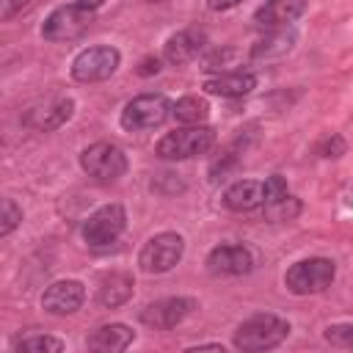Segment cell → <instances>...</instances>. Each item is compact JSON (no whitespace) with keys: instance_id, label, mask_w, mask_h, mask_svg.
<instances>
[{"instance_id":"obj_29","label":"cell","mask_w":353,"mask_h":353,"mask_svg":"<svg viewBox=\"0 0 353 353\" xmlns=\"http://www.w3.org/2000/svg\"><path fill=\"white\" fill-rule=\"evenodd\" d=\"M157 72H160V61L157 58H143L141 66H138V74H143V77L146 74H157Z\"/></svg>"},{"instance_id":"obj_23","label":"cell","mask_w":353,"mask_h":353,"mask_svg":"<svg viewBox=\"0 0 353 353\" xmlns=\"http://www.w3.org/2000/svg\"><path fill=\"white\" fill-rule=\"evenodd\" d=\"M301 212V201L287 196L281 201H273V204H265V218L268 221H292L295 215Z\"/></svg>"},{"instance_id":"obj_3","label":"cell","mask_w":353,"mask_h":353,"mask_svg":"<svg viewBox=\"0 0 353 353\" xmlns=\"http://www.w3.org/2000/svg\"><path fill=\"white\" fill-rule=\"evenodd\" d=\"M97 17V8H88L83 3H66L50 11V17L41 25V36L47 41H74L80 39Z\"/></svg>"},{"instance_id":"obj_14","label":"cell","mask_w":353,"mask_h":353,"mask_svg":"<svg viewBox=\"0 0 353 353\" xmlns=\"http://www.w3.org/2000/svg\"><path fill=\"white\" fill-rule=\"evenodd\" d=\"M204 41H207V36H204V30H199V28L176 30L174 36H168V41H165V47H163V58H165L171 66H182V63L193 61V58L201 52Z\"/></svg>"},{"instance_id":"obj_20","label":"cell","mask_w":353,"mask_h":353,"mask_svg":"<svg viewBox=\"0 0 353 353\" xmlns=\"http://www.w3.org/2000/svg\"><path fill=\"white\" fill-rule=\"evenodd\" d=\"M295 44V28L284 25V28H270V33H265L262 39H256V44L251 47V58L256 61H270V58H281L292 50Z\"/></svg>"},{"instance_id":"obj_24","label":"cell","mask_w":353,"mask_h":353,"mask_svg":"<svg viewBox=\"0 0 353 353\" xmlns=\"http://www.w3.org/2000/svg\"><path fill=\"white\" fill-rule=\"evenodd\" d=\"M325 342H331L334 347H347L353 350V323H334L323 331Z\"/></svg>"},{"instance_id":"obj_33","label":"cell","mask_w":353,"mask_h":353,"mask_svg":"<svg viewBox=\"0 0 353 353\" xmlns=\"http://www.w3.org/2000/svg\"><path fill=\"white\" fill-rule=\"evenodd\" d=\"M149 3H160V0H149Z\"/></svg>"},{"instance_id":"obj_7","label":"cell","mask_w":353,"mask_h":353,"mask_svg":"<svg viewBox=\"0 0 353 353\" xmlns=\"http://www.w3.org/2000/svg\"><path fill=\"white\" fill-rule=\"evenodd\" d=\"M121 63V52L110 44L85 47L72 58V77L77 83H99L108 80Z\"/></svg>"},{"instance_id":"obj_30","label":"cell","mask_w":353,"mask_h":353,"mask_svg":"<svg viewBox=\"0 0 353 353\" xmlns=\"http://www.w3.org/2000/svg\"><path fill=\"white\" fill-rule=\"evenodd\" d=\"M240 0H207V8L210 11H226V8H234Z\"/></svg>"},{"instance_id":"obj_9","label":"cell","mask_w":353,"mask_h":353,"mask_svg":"<svg viewBox=\"0 0 353 353\" xmlns=\"http://www.w3.org/2000/svg\"><path fill=\"white\" fill-rule=\"evenodd\" d=\"M127 226V212L121 204H105L99 210H94L85 221H83V240L91 248H102L119 240V234Z\"/></svg>"},{"instance_id":"obj_25","label":"cell","mask_w":353,"mask_h":353,"mask_svg":"<svg viewBox=\"0 0 353 353\" xmlns=\"http://www.w3.org/2000/svg\"><path fill=\"white\" fill-rule=\"evenodd\" d=\"M22 221V210L14 199H3V218H0V237H8Z\"/></svg>"},{"instance_id":"obj_12","label":"cell","mask_w":353,"mask_h":353,"mask_svg":"<svg viewBox=\"0 0 353 353\" xmlns=\"http://www.w3.org/2000/svg\"><path fill=\"white\" fill-rule=\"evenodd\" d=\"M207 270L212 276H243L254 268V256L245 245H237V243H223V245H215L210 254H207Z\"/></svg>"},{"instance_id":"obj_32","label":"cell","mask_w":353,"mask_h":353,"mask_svg":"<svg viewBox=\"0 0 353 353\" xmlns=\"http://www.w3.org/2000/svg\"><path fill=\"white\" fill-rule=\"evenodd\" d=\"M77 3H83V6H88V8H99L105 0H77Z\"/></svg>"},{"instance_id":"obj_4","label":"cell","mask_w":353,"mask_h":353,"mask_svg":"<svg viewBox=\"0 0 353 353\" xmlns=\"http://www.w3.org/2000/svg\"><path fill=\"white\" fill-rule=\"evenodd\" d=\"M336 276V265L325 256H309V259H301L295 262L287 273H284V284L290 292L295 295H314V292H323L331 287Z\"/></svg>"},{"instance_id":"obj_17","label":"cell","mask_w":353,"mask_h":353,"mask_svg":"<svg viewBox=\"0 0 353 353\" xmlns=\"http://www.w3.org/2000/svg\"><path fill=\"white\" fill-rule=\"evenodd\" d=\"M135 339V331L124 323H108V325H99L88 339L85 345L97 353H119V350H127Z\"/></svg>"},{"instance_id":"obj_28","label":"cell","mask_w":353,"mask_h":353,"mask_svg":"<svg viewBox=\"0 0 353 353\" xmlns=\"http://www.w3.org/2000/svg\"><path fill=\"white\" fill-rule=\"evenodd\" d=\"M342 152H345V141L339 135H331L317 143V154H323V157H339Z\"/></svg>"},{"instance_id":"obj_10","label":"cell","mask_w":353,"mask_h":353,"mask_svg":"<svg viewBox=\"0 0 353 353\" xmlns=\"http://www.w3.org/2000/svg\"><path fill=\"white\" fill-rule=\"evenodd\" d=\"M193 309H196V301L193 298H182V295H176V298H160V301L146 303L141 309V323L149 325V328H163L165 331V328L179 325Z\"/></svg>"},{"instance_id":"obj_8","label":"cell","mask_w":353,"mask_h":353,"mask_svg":"<svg viewBox=\"0 0 353 353\" xmlns=\"http://www.w3.org/2000/svg\"><path fill=\"white\" fill-rule=\"evenodd\" d=\"M185 254V240L176 232H160L149 237L138 254V265L143 273H168Z\"/></svg>"},{"instance_id":"obj_13","label":"cell","mask_w":353,"mask_h":353,"mask_svg":"<svg viewBox=\"0 0 353 353\" xmlns=\"http://www.w3.org/2000/svg\"><path fill=\"white\" fill-rule=\"evenodd\" d=\"M72 113H74V99L72 97H52L44 105L30 108V113L25 116V124L33 127V130L50 132V130L63 127L72 119Z\"/></svg>"},{"instance_id":"obj_15","label":"cell","mask_w":353,"mask_h":353,"mask_svg":"<svg viewBox=\"0 0 353 353\" xmlns=\"http://www.w3.org/2000/svg\"><path fill=\"white\" fill-rule=\"evenodd\" d=\"M256 88V74L254 72H243V69H234V72H221V74H212L204 80V91L207 94H215V97H226V99H234V97H245Z\"/></svg>"},{"instance_id":"obj_22","label":"cell","mask_w":353,"mask_h":353,"mask_svg":"<svg viewBox=\"0 0 353 353\" xmlns=\"http://www.w3.org/2000/svg\"><path fill=\"white\" fill-rule=\"evenodd\" d=\"M14 350H28V353H58L63 350V342L58 336L50 334H30V336H19L14 339Z\"/></svg>"},{"instance_id":"obj_2","label":"cell","mask_w":353,"mask_h":353,"mask_svg":"<svg viewBox=\"0 0 353 353\" xmlns=\"http://www.w3.org/2000/svg\"><path fill=\"white\" fill-rule=\"evenodd\" d=\"M215 143V132L204 124H188L182 130H174V132H165L157 146H154V154L163 157V160H188V157H196V154H204L210 152Z\"/></svg>"},{"instance_id":"obj_6","label":"cell","mask_w":353,"mask_h":353,"mask_svg":"<svg viewBox=\"0 0 353 353\" xmlns=\"http://www.w3.org/2000/svg\"><path fill=\"white\" fill-rule=\"evenodd\" d=\"M80 168L99 182H116L127 171V154L110 141H97L80 152Z\"/></svg>"},{"instance_id":"obj_27","label":"cell","mask_w":353,"mask_h":353,"mask_svg":"<svg viewBox=\"0 0 353 353\" xmlns=\"http://www.w3.org/2000/svg\"><path fill=\"white\" fill-rule=\"evenodd\" d=\"M30 6H33V0H0V19L8 22L17 14H22L25 8H30Z\"/></svg>"},{"instance_id":"obj_5","label":"cell","mask_w":353,"mask_h":353,"mask_svg":"<svg viewBox=\"0 0 353 353\" xmlns=\"http://www.w3.org/2000/svg\"><path fill=\"white\" fill-rule=\"evenodd\" d=\"M171 116V102L163 94H141L135 99H130L121 108V127L130 132H141V130H154L160 127L165 119Z\"/></svg>"},{"instance_id":"obj_31","label":"cell","mask_w":353,"mask_h":353,"mask_svg":"<svg viewBox=\"0 0 353 353\" xmlns=\"http://www.w3.org/2000/svg\"><path fill=\"white\" fill-rule=\"evenodd\" d=\"M190 350H221V353H223V345H221V342H204V345H196V347H190Z\"/></svg>"},{"instance_id":"obj_11","label":"cell","mask_w":353,"mask_h":353,"mask_svg":"<svg viewBox=\"0 0 353 353\" xmlns=\"http://www.w3.org/2000/svg\"><path fill=\"white\" fill-rule=\"evenodd\" d=\"M85 301V287L77 279H58L41 295V309L50 314H74Z\"/></svg>"},{"instance_id":"obj_21","label":"cell","mask_w":353,"mask_h":353,"mask_svg":"<svg viewBox=\"0 0 353 353\" xmlns=\"http://www.w3.org/2000/svg\"><path fill=\"white\" fill-rule=\"evenodd\" d=\"M171 116L182 124H204L207 116H210V105L204 97H196V94H188V97H179L174 105H171Z\"/></svg>"},{"instance_id":"obj_18","label":"cell","mask_w":353,"mask_h":353,"mask_svg":"<svg viewBox=\"0 0 353 353\" xmlns=\"http://www.w3.org/2000/svg\"><path fill=\"white\" fill-rule=\"evenodd\" d=\"M306 11V0H268L262 8H256L254 22L262 28H284L295 22Z\"/></svg>"},{"instance_id":"obj_26","label":"cell","mask_w":353,"mask_h":353,"mask_svg":"<svg viewBox=\"0 0 353 353\" xmlns=\"http://www.w3.org/2000/svg\"><path fill=\"white\" fill-rule=\"evenodd\" d=\"M262 188H265V204H273V201L287 199V179L279 176V174L268 176V179L262 182Z\"/></svg>"},{"instance_id":"obj_19","label":"cell","mask_w":353,"mask_h":353,"mask_svg":"<svg viewBox=\"0 0 353 353\" xmlns=\"http://www.w3.org/2000/svg\"><path fill=\"white\" fill-rule=\"evenodd\" d=\"M132 287H135V281H132L130 273L113 270V273L102 276V281L97 287V301L105 309H116V306H121V303H127L132 298Z\"/></svg>"},{"instance_id":"obj_1","label":"cell","mask_w":353,"mask_h":353,"mask_svg":"<svg viewBox=\"0 0 353 353\" xmlns=\"http://www.w3.org/2000/svg\"><path fill=\"white\" fill-rule=\"evenodd\" d=\"M290 334V323L273 312H259L248 320H243L234 331V347L237 350H270L281 345Z\"/></svg>"},{"instance_id":"obj_16","label":"cell","mask_w":353,"mask_h":353,"mask_svg":"<svg viewBox=\"0 0 353 353\" xmlns=\"http://www.w3.org/2000/svg\"><path fill=\"white\" fill-rule=\"evenodd\" d=\"M221 201L232 212H248V210H256L265 201V188L256 179H237L223 190Z\"/></svg>"}]
</instances>
